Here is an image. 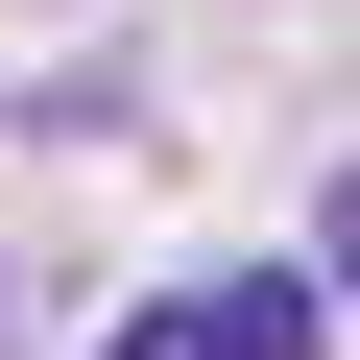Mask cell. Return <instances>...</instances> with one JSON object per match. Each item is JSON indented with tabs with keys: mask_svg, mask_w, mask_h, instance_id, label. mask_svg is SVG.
<instances>
[{
	"mask_svg": "<svg viewBox=\"0 0 360 360\" xmlns=\"http://www.w3.org/2000/svg\"><path fill=\"white\" fill-rule=\"evenodd\" d=\"M120 360H312V288H288V264H240V288H168V312H120Z\"/></svg>",
	"mask_w": 360,
	"mask_h": 360,
	"instance_id": "obj_1",
	"label": "cell"
},
{
	"mask_svg": "<svg viewBox=\"0 0 360 360\" xmlns=\"http://www.w3.org/2000/svg\"><path fill=\"white\" fill-rule=\"evenodd\" d=\"M312 288H360V168H336V193H312Z\"/></svg>",
	"mask_w": 360,
	"mask_h": 360,
	"instance_id": "obj_2",
	"label": "cell"
}]
</instances>
